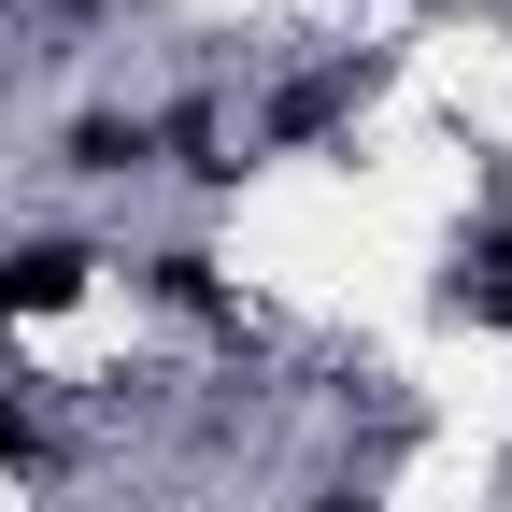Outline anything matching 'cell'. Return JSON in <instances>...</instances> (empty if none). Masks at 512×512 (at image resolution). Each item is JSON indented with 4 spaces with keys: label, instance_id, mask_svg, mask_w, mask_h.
I'll return each instance as SVG.
<instances>
[{
    "label": "cell",
    "instance_id": "1",
    "mask_svg": "<svg viewBox=\"0 0 512 512\" xmlns=\"http://www.w3.org/2000/svg\"><path fill=\"white\" fill-rule=\"evenodd\" d=\"M100 256L86 242H0V328H43V313H72L86 299Z\"/></svg>",
    "mask_w": 512,
    "mask_h": 512
},
{
    "label": "cell",
    "instance_id": "2",
    "mask_svg": "<svg viewBox=\"0 0 512 512\" xmlns=\"http://www.w3.org/2000/svg\"><path fill=\"white\" fill-rule=\"evenodd\" d=\"M143 157H157V128H143V114H72V143H57V171H100V185H114V171H143Z\"/></svg>",
    "mask_w": 512,
    "mask_h": 512
},
{
    "label": "cell",
    "instance_id": "3",
    "mask_svg": "<svg viewBox=\"0 0 512 512\" xmlns=\"http://www.w3.org/2000/svg\"><path fill=\"white\" fill-rule=\"evenodd\" d=\"M143 285H157V313H200V328H228V285H214V256H200V242H171Z\"/></svg>",
    "mask_w": 512,
    "mask_h": 512
},
{
    "label": "cell",
    "instance_id": "4",
    "mask_svg": "<svg viewBox=\"0 0 512 512\" xmlns=\"http://www.w3.org/2000/svg\"><path fill=\"white\" fill-rule=\"evenodd\" d=\"M57 456V427H43V399H15V384H0V470H43Z\"/></svg>",
    "mask_w": 512,
    "mask_h": 512
},
{
    "label": "cell",
    "instance_id": "5",
    "mask_svg": "<svg viewBox=\"0 0 512 512\" xmlns=\"http://www.w3.org/2000/svg\"><path fill=\"white\" fill-rule=\"evenodd\" d=\"M313 512H370V498H356V484H328V498H313Z\"/></svg>",
    "mask_w": 512,
    "mask_h": 512
}]
</instances>
